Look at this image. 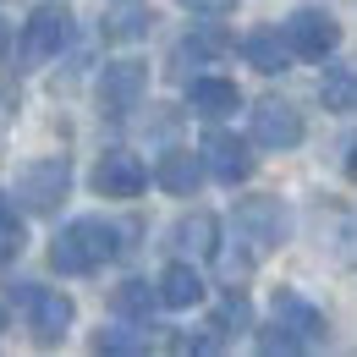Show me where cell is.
<instances>
[{
	"mask_svg": "<svg viewBox=\"0 0 357 357\" xmlns=\"http://www.w3.org/2000/svg\"><path fill=\"white\" fill-rule=\"evenodd\" d=\"M105 259H116V225L93 220V215L89 220H72L55 236V248H50V264L61 269V275H89Z\"/></svg>",
	"mask_w": 357,
	"mask_h": 357,
	"instance_id": "1",
	"label": "cell"
},
{
	"mask_svg": "<svg viewBox=\"0 0 357 357\" xmlns=\"http://www.w3.org/2000/svg\"><path fill=\"white\" fill-rule=\"evenodd\" d=\"M66 192H72V165L66 160H33V165L17 171V204L28 215H55Z\"/></svg>",
	"mask_w": 357,
	"mask_h": 357,
	"instance_id": "2",
	"label": "cell"
},
{
	"mask_svg": "<svg viewBox=\"0 0 357 357\" xmlns=\"http://www.w3.org/2000/svg\"><path fill=\"white\" fill-rule=\"evenodd\" d=\"M231 225H236L248 259H264L269 248L286 236V209H280V198H242L236 215H231Z\"/></svg>",
	"mask_w": 357,
	"mask_h": 357,
	"instance_id": "3",
	"label": "cell"
},
{
	"mask_svg": "<svg viewBox=\"0 0 357 357\" xmlns=\"http://www.w3.org/2000/svg\"><path fill=\"white\" fill-rule=\"evenodd\" d=\"M72 45V11L66 6H33L22 22V66H39Z\"/></svg>",
	"mask_w": 357,
	"mask_h": 357,
	"instance_id": "4",
	"label": "cell"
},
{
	"mask_svg": "<svg viewBox=\"0 0 357 357\" xmlns=\"http://www.w3.org/2000/svg\"><path fill=\"white\" fill-rule=\"evenodd\" d=\"M17 303H22V313H28L33 341H45V347H55V341L72 330V313H77V308H72V297L55 291V286H22Z\"/></svg>",
	"mask_w": 357,
	"mask_h": 357,
	"instance_id": "5",
	"label": "cell"
},
{
	"mask_svg": "<svg viewBox=\"0 0 357 357\" xmlns=\"http://www.w3.org/2000/svg\"><path fill=\"white\" fill-rule=\"evenodd\" d=\"M143 89H149V66L143 61H110L105 77H99V110L105 116H132Z\"/></svg>",
	"mask_w": 357,
	"mask_h": 357,
	"instance_id": "6",
	"label": "cell"
},
{
	"mask_svg": "<svg viewBox=\"0 0 357 357\" xmlns=\"http://www.w3.org/2000/svg\"><path fill=\"white\" fill-rule=\"evenodd\" d=\"M280 33L291 39V50H297V55H308V61H324L330 50L341 45V22H335L330 11H313V6H308V11H291Z\"/></svg>",
	"mask_w": 357,
	"mask_h": 357,
	"instance_id": "7",
	"label": "cell"
},
{
	"mask_svg": "<svg viewBox=\"0 0 357 357\" xmlns=\"http://www.w3.org/2000/svg\"><path fill=\"white\" fill-rule=\"evenodd\" d=\"M143 187H149V171H143L137 154H127V149L99 154V165H93V192L99 198H137Z\"/></svg>",
	"mask_w": 357,
	"mask_h": 357,
	"instance_id": "8",
	"label": "cell"
},
{
	"mask_svg": "<svg viewBox=\"0 0 357 357\" xmlns=\"http://www.w3.org/2000/svg\"><path fill=\"white\" fill-rule=\"evenodd\" d=\"M253 143H264V149H297L303 143V116L286 99H259L253 105Z\"/></svg>",
	"mask_w": 357,
	"mask_h": 357,
	"instance_id": "9",
	"label": "cell"
},
{
	"mask_svg": "<svg viewBox=\"0 0 357 357\" xmlns=\"http://www.w3.org/2000/svg\"><path fill=\"white\" fill-rule=\"evenodd\" d=\"M198 154H204L209 176H215V181H225V187H236V181L253 171V154H248V143H242V137H231V132H209Z\"/></svg>",
	"mask_w": 357,
	"mask_h": 357,
	"instance_id": "10",
	"label": "cell"
},
{
	"mask_svg": "<svg viewBox=\"0 0 357 357\" xmlns=\"http://www.w3.org/2000/svg\"><path fill=\"white\" fill-rule=\"evenodd\" d=\"M204 154H192V149H171L165 160H160V171H154V181L165 187V192H176V198H187V192H198V181H204Z\"/></svg>",
	"mask_w": 357,
	"mask_h": 357,
	"instance_id": "11",
	"label": "cell"
},
{
	"mask_svg": "<svg viewBox=\"0 0 357 357\" xmlns=\"http://www.w3.org/2000/svg\"><path fill=\"white\" fill-rule=\"evenodd\" d=\"M275 319H280L291 335H303V347H308V341H324V313L313 308L308 297H297V291H275Z\"/></svg>",
	"mask_w": 357,
	"mask_h": 357,
	"instance_id": "12",
	"label": "cell"
},
{
	"mask_svg": "<svg viewBox=\"0 0 357 357\" xmlns=\"http://www.w3.org/2000/svg\"><path fill=\"white\" fill-rule=\"evenodd\" d=\"M242 55H248V66H259V72L275 77V72H286V66H291V55H297V50H291L286 33L259 28V33H248V39H242Z\"/></svg>",
	"mask_w": 357,
	"mask_h": 357,
	"instance_id": "13",
	"label": "cell"
},
{
	"mask_svg": "<svg viewBox=\"0 0 357 357\" xmlns=\"http://www.w3.org/2000/svg\"><path fill=\"white\" fill-rule=\"evenodd\" d=\"M160 303L165 308H198L204 303V275L192 264H165L160 269Z\"/></svg>",
	"mask_w": 357,
	"mask_h": 357,
	"instance_id": "14",
	"label": "cell"
},
{
	"mask_svg": "<svg viewBox=\"0 0 357 357\" xmlns=\"http://www.w3.org/2000/svg\"><path fill=\"white\" fill-rule=\"evenodd\" d=\"M187 99H192L198 116H231V110H242V89L231 77H198L187 89Z\"/></svg>",
	"mask_w": 357,
	"mask_h": 357,
	"instance_id": "15",
	"label": "cell"
},
{
	"mask_svg": "<svg viewBox=\"0 0 357 357\" xmlns=\"http://www.w3.org/2000/svg\"><path fill=\"white\" fill-rule=\"evenodd\" d=\"M171 236H176V248H181V253H192V259H209V253L220 248V220L198 209V215H181Z\"/></svg>",
	"mask_w": 357,
	"mask_h": 357,
	"instance_id": "16",
	"label": "cell"
},
{
	"mask_svg": "<svg viewBox=\"0 0 357 357\" xmlns=\"http://www.w3.org/2000/svg\"><path fill=\"white\" fill-rule=\"evenodd\" d=\"M319 99H324L330 110H352L357 105V72L352 66H330L324 83H319Z\"/></svg>",
	"mask_w": 357,
	"mask_h": 357,
	"instance_id": "17",
	"label": "cell"
},
{
	"mask_svg": "<svg viewBox=\"0 0 357 357\" xmlns=\"http://www.w3.org/2000/svg\"><path fill=\"white\" fill-rule=\"evenodd\" d=\"M110 303H116V313H127V319H149V308L160 303V286H149V280H121Z\"/></svg>",
	"mask_w": 357,
	"mask_h": 357,
	"instance_id": "18",
	"label": "cell"
},
{
	"mask_svg": "<svg viewBox=\"0 0 357 357\" xmlns=\"http://www.w3.org/2000/svg\"><path fill=\"white\" fill-rule=\"evenodd\" d=\"M22 248H28V231H22V215L0 198V264H11V259H22Z\"/></svg>",
	"mask_w": 357,
	"mask_h": 357,
	"instance_id": "19",
	"label": "cell"
},
{
	"mask_svg": "<svg viewBox=\"0 0 357 357\" xmlns=\"http://www.w3.org/2000/svg\"><path fill=\"white\" fill-rule=\"evenodd\" d=\"M149 347V335H137V330H99L93 335V352H143Z\"/></svg>",
	"mask_w": 357,
	"mask_h": 357,
	"instance_id": "20",
	"label": "cell"
},
{
	"mask_svg": "<svg viewBox=\"0 0 357 357\" xmlns=\"http://www.w3.org/2000/svg\"><path fill=\"white\" fill-rule=\"evenodd\" d=\"M149 22H154L149 11H121V17H110V28H105V33H110V39H143V33H149Z\"/></svg>",
	"mask_w": 357,
	"mask_h": 357,
	"instance_id": "21",
	"label": "cell"
},
{
	"mask_svg": "<svg viewBox=\"0 0 357 357\" xmlns=\"http://www.w3.org/2000/svg\"><path fill=\"white\" fill-rule=\"evenodd\" d=\"M259 347H264V352H280V357H286V352H303V335H291V330L275 319L264 335H259Z\"/></svg>",
	"mask_w": 357,
	"mask_h": 357,
	"instance_id": "22",
	"label": "cell"
},
{
	"mask_svg": "<svg viewBox=\"0 0 357 357\" xmlns=\"http://www.w3.org/2000/svg\"><path fill=\"white\" fill-rule=\"evenodd\" d=\"M181 6H187V11H204V17H225L236 0H181Z\"/></svg>",
	"mask_w": 357,
	"mask_h": 357,
	"instance_id": "23",
	"label": "cell"
},
{
	"mask_svg": "<svg viewBox=\"0 0 357 357\" xmlns=\"http://www.w3.org/2000/svg\"><path fill=\"white\" fill-rule=\"evenodd\" d=\"M347 171H352V181H357V149H352V160H347Z\"/></svg>",
	"mask_w": 357,
	"mask_h": 357,
	"instance_id": "24",
	"label": "cell"
},
{
	"mask_svg": "<svg viewBox=\"0 0 357 357\" xmlns=\"http://www.w3.org/2000/svg\"><path fill=\"white\" fill-rule=\"evenodd\" d=\"M0 335H6V303H0Z\"/></svg>",
	"mask_w": 357,
	"mask_h": 357,
	"instance_id": "25",
	"label": "cell"
}]
</instances>
